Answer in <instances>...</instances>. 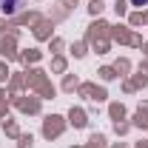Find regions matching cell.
I'll list each match as a JSON object with an SVG mask.
<instances>
[{
    "label": "cell",
    "mask_w": 148,
    "mask_h": 148,
    "mask_svg": "<svg viewBox=\"0 0 148 148\" xmlns=\"http://www.w3.org/2000/svg\"><path fill=\"white\" fill-rule=\"evenodd\" d=\"M29 6V0H0V12L3 14H17Z\"/></svg>",
    "instance_id": "obj_1"
},
{
    "label": "cell",
    "mask_w": 148,
    "mask_h": 148,
    "mask_svg": "<svg viewBox=\"0 0 148 148\" xmlns=\"http://www.w3.org/2000/svg\"><path fill=\"white\" fill-rule=\"evenodd\" d=\"M131 6H148V0H131Z\"/></svg>",
    "instance_id": "obj_2"
}]
</instances>
